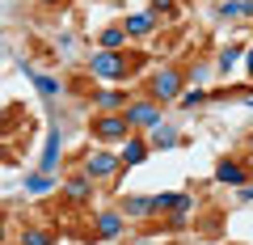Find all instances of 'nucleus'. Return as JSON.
Listing matches in <instances>:
<instances>
[{"label": "nucleus", "mask_w": 253, "mask_h": 245, "mask_svg": "<svg viewBox=\"0 0 253 245\" xmlns=\"http://www.w3.org/2000/svg\"><path fill=\"white\" fill-rule=\"evenodd\" d=\"M131 68H135V59H126L123 51H97L89 59V72L101 76V81H126Z\"/></svg>", "instance_id": "nucleus-1"}, {"label": "nucleus", "mask_w": 253, "mask_h": 245, "mask_svg": "<svg viewBox=\"0 0 253 245\" xmlns=\"http://www.w3.org/2000/svg\"><path fill=\"white\" fill-rule=\"evenodd\" d=\"M126 131H131V118L118 110V114H97L93 118V136L97 140H126Z\"/></svg>", "instance_id": "nucleus-2"}, {"label": "nucleus", "mask_w": 253, "mask_h": 245, "mask_svg": "<svg viewBox=\"0 0 253 245\" xmlns=\"http://www.w3.org/2000/svg\"><path fill=\"white\" fill-rule=\"evenodd\" d=\"M190 207H194L190 195H156L152 199V211H173V224H186Z\"/></svg>", "instance_id": "nucleus-3"}, {"label": "nucleus", "mask_w": 253, "mask_h": 245, "mask_svg": "<svg viewBox=\"0 0 253 245\" xmlns=\"http://www.w3.org/2000/svg\"><path fill=\"white\" fill-rule=\"evenodd\" d=\"M123 114L131 118V127H161V106L156 101H131Z\"/></svg>", "instance_id": "nucleus-4"}, {"label": "nucleus", "mask_w": 253, "mask_h": 245, "mask_svg": "<svg viewBox=\"0 0 253 245\" xmlns=\"http://www.w3.org/2000/svg\"><path fill=\"white\" fill-rule=\"evenodd\" d=\"M177 93H181V76L173 72V68H165V72L152 76V101H169V98H177Z\"/></svg>", "instance_id": "nucleus-5"}, {"label": "nucleus", "mask_w": 253, "mask_h": 245, "mask_svg": "<svg viewBox=\"0 0 253 245\" xmlns=\"http://www.w3.org/2000/svg\"><path fill=\"white\" fill-rule=\"evenodd\" d=\"M114 169H118V161H114V156H110V152H89V156H84V173H89L93 182L110 178V173H114Z\"/></svg>", "instance_id": "nucleus-6"}, {"label": "nucleus", "mask_w": 253, "mask_h": 245, "mask_svg": "<svg viewBox=\"0 0 253 245\" xmlns=\"http://www.w3.org/2000/svg\"><path fill=\"white\" fill-rule=\"evenodd\" d=\"M63 195H68V199H76V203L93 199V178H89V173H72V178L63 182Z\"/></svg>", "instance_id": "nucleus-7"}, {"label": "nucleus", "mask_w": 253, "mask_h": 245, "mask_svg": "<svg viewBox=\"0 0 253 245\" xmlns=\"http://www.w3.org/2000/svg\"><path fill=\"white\" fill-rule=\"evenodd\" d=\"M215 182H224V186H241V182H249V169H245L241 161H219Z\"/></svg>", "instance_id": "nucleus-8"}, {"label": "nucleus", "mask_w": 253, "mask_h": 245, "mask_svg": "<svg viewBox=\"0 0 253 245\" xmlns=\"http://www.w3.org/2000/svg\"><path fill=\"white\" fill-rule=\"evenodd\" d=\"M156 21H161V17H156L152 9H148V13H131V17L123 21V30H126V38H131V34H148V30H152Z\"/></svg>", "instance_id": "nucleus-9"}, {"label": "nucleus", "mask_w": 253, "mask_h": 245, "mask_svg": "<svg viewBox=\"0 0 253 245\" xmlns=\"http://www.w3.org/2000/svg\"><path fill=\"white\" fill-rule=\"evenodd\" d=\"M30 81H34V89L42 93L46 101H55V98H59V93H63V85L55 81V76H46V72H34V68H30Z\"/></svg>", "instance_id": "nucleus-10"}, {"label": "nucleus", "mask_w": 253, "mask_h": 245, "mask_svg": "<svg viewBox=\"0 0 253 245\" xmlns=\"http://www.w3.org/2000/svg\"><path fill=\"white\" fill-rule=\"evenodd\" d=\"M93 106H97V110H106V114H118V110H126L131 101H126V93L106 89V93H97V98H93Z\"/></svg>", "instance_id": "nucleus-11"}, {"label": "nucleus", "mask_w": 253, "mask_h": 245, "mask_svg": "<svg viewBox=\"0 0 253 245\" xmlns=\"http://www.w3.org/2000/svg\"><path fill=\"white\" fill-rule=\"evenodd\" d=\"M97 237H118L123 233V216H118V211H97Z\"/></svg>", "instance_id": "nucleus-12"}, {"label": "nucleus", "mask_w": 253, "mask_h": 245, "mask_svg": "<svg viewBox=\"0 0 253 245\" xmlns=\"http://www.w3.org/2000/svg\"><path fill=\"white\" fill-rule=\"evenodd\" d=\"M101 51H123V43H126V30L123 26H110V30H101Z\"/></svg>", "instance_id": "nucleus-13"}, {"label": "nucleus", "mask_w": 253, "mask_h": 245, "mask_svg": "<svg viewBox=\"0 0 253 245\" xmlns=\"http://www.w3.org/2000/svg\"><path fill=\"white\" fill-rule=\"evenodd\" d=\"M144 156H148V144H144V140H126V144H123V165H139Z\"/></svg>", "instance_id": "nucleus-14"}, {"label": "nucleus", "mask_w": 253, "mask_h": 245, "mask_svg": "<svg viewBox=\"0 0 253 245\" xmlns=\"http://www.w3.org/2000/svg\"><path fill=\"white\" fill-rule=\"evenodd\" d=\"M55 161H59V131L51 127V140H46V152H42V173H51Z\"/></svg>", "instance_id": "nucleus-15"}, {"label": "nucleus", "mask_w": 253, "mask_h": 245, "mask_svg": "<svg viewBox=\"0 0 253 245\" xmlns=\"http://www.w3.org/2000/svg\"><path fill=\"white\" fill-rule=\"evenodd\" d=\"M224 17H253V0H224Z\"/></svg>", "instance_id": "nucleus-16"}, {"label": "nucleus", "mask_w": 253, "mask_h": 245, "mask_svg": "<svg viewBox=\"0 0 253 245\" xmlns=\"http://www.w3.org/2000/svg\"><path fill=\"white\" fill-rule=\"evenodd\" d=\"M152 144H156V148H173V144H177V131L161 123V127H152Z\"/></svg>", "instance_id": "nucleus-17"}, {"label": "nucleus", "mask_w": 253, "mask_h": 245, "mask_svg": "<svg viewBox=\"0 0 253 245\" xmlns=\"http://www.w3.org/2000/svg\"><path fill=\"white\" fill-rule=\"evenodd\" d=\"M123 211L139 220V216H148V211H152V199H126V203H123Z\"/></svg>", "instance_id": "nucleus-18"}, {"label": "nucleus", "mask_w": 253, "mask_h": 245, "mask_svg": "<svg viewBox=\"0 0 253 245\" xmlns=\"http://www.w3.org/2000/svg\"><path fill=\"white\" fill-rule=\"evenodd\" d=\"M51 186H55V182H51V173H34V178H30V195H46Z\"/></svg>", "instance_id": "nucleus-19"}, {"label": "nucleus", "mask_w": 253, "mask_h": 245, "mask_svg": "<svg viewBox=\"0 0 253 245\" xmlns=\"http://www.w3.org/2000/svg\"><path fill=\"white\" fill-rule=\"evenodd\" d=\"M21 245H51V233H46V228H30V233L21 237Z\"/></svg>", "instance_id": "nucleus-20"}, {"label": "nucleus", "mask_w": 253, "mask_h": 245, "mask_svg": "<svg viewBox=\"0 0 253 245\" xmlns=\"http://www.w3.org/2000/svg\"><path fill=\"white\" fill-rule=\"evenodd\" d=\"M236 59H241V47H224V51H219V68H224V72L236 64Z\"/></svg>", "instance_id": "nucleus-21"}, {"label": "nucleus", "mask_w": 253, "mask_h": 245, "mask_svg": "<svg viewBox=\"0 0 253 245\" xmlns=\"http://www.w3.org/2000/svg\"><path fill=\"white\" fill-rule=\"evenodd\" d=\"M181 106H186V110L203 106V93H199V89H194V93H181Z\"/></svg>", "instance_id": "nucleus-22"}, {"label": "nucleus", "mask_w": 253, "mask_h": 245, "mask_svg": "<svg viewBox=\"0 0 253 245\" xmlns=\"http://www.w3.org/2000/svg\"><path fill=\"white\" fill-rule=\"evenodd\" d=\"M249 76H253V51H249Z\"/></svg>", "instance_id": "nucleus-23"}, {"label": "nucleus", "mask_w": 253, "mask_h": 245, "mask_svg": "<svg viewBox=\"0 0 253 245\" xmlns=\"http://www.w3.org/2000/svg\"><path fill=\"white\" fill-rule=\"evenodd\" d=\"M0 245H4V224H0Z\"/></svg>", "instance_id": "nucleus-24"}, {"label": "nucleus", "mask_w": 253, "mask_h": 245, "mask_svg": "<svg viewBox=\"0 0 253 245\" xmlns=\"http://www.w3.org/2000/svg\"><path fill=\"white\" fill-rule=\"evenodd\" d=\"M46 4H55V0H46Z\"/></svg>", "instance_id": "nucleus-25"}, {"label": "nucleus", "mask_w": 253, "mask_h": 245, "mask_svg": "<svg viewBox=\"0 0 253 245\" xmlns=\"http://www.w3.org/2000/svg\"><path fill=\"white\" fill-rule=\"evenodd\" d=\"M249 106H253V98H249Z\"/></svg>", "instance_id": "nucleus-26"}, {"label": "nucleus", "mask_w": 253, "mask_h": 245, "mask_svg": "<svg viewBox=\"0 0 253 245\" xmlns=\"http://www.w3.org/2000/svg\"><path fill=\"white\" fill-rule=\"evenodd\" d=\"M249 144H253V140H249Z\"/></svg>", "instance_id": "nucleus-27"}]
</instances>
